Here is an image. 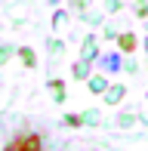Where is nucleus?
Segmentation results:
<instances>
[{
	"label": "nucleus",
	"instance_id": "1",
	"mask_svg": "<svg viewBox=\"0 0 148 151\" xmlns=\"http://www.w3.org/2000/svg\"><path fill=\"white\" fill-rule=\"evenodd\" d=\"M3 151H40V136L37 133H22V136H16Z\"/></svg>",
	"mask_w": 148,
	"mask_h": 151
},
{
	"label": "nucleus",
	"instance_id": "2",
	"mask_svg": "<svg viewBox=\"0 0 148 151\" xmlns=\"http://www.w3.org/2000/svg\"><path fill=\"white\" fill-rule=\"evenodd\" d=\"M105 68L114 71V68H117V56H105Z\"/></svg>",
	"mask_w": 148,
	"mask_h": 151
}]
</instances>
